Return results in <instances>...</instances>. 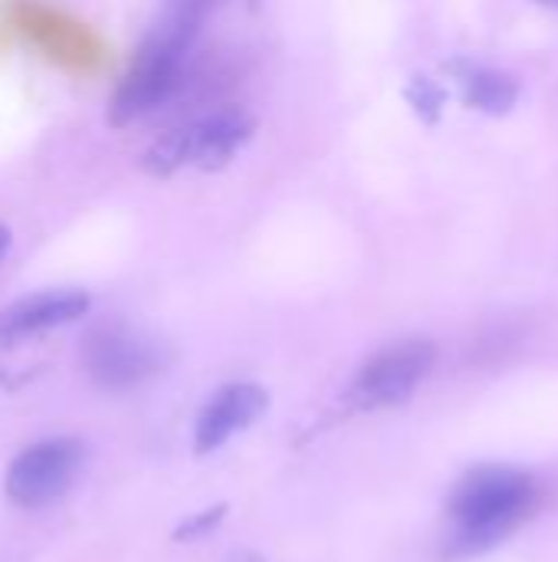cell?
Returning <instances> with one entry per match:
<instances>
[{
	"label": "cell",
	"instance_id": "obj_1",
	"mask_svg": "<svg viewBox=\"0 0 558 562\" xmlns=\"http://www.w3.org/2000/svg\"><path fill=\"white\" fill-rule=\"evenodd\" d=\"M539 487L516 468L470 471L451 494L447 514L454 524V553H477L510 537L536 507Z\"/></svg>",
	"mask_w": 558,
	"mask_h": 562
},
{
	"label": "cell",
	"instance_id": "obj_2",
	"mask_svg": "<svg viewBox=\"0 0 558 562\" xmlns=\"http://www.w3.org/2000/svg\"><path fill=\"white\" fill-rule=\"evenodd\" d=\"M201 23L204 20L197 16L164 10L161 23L151 30L132 69L125 72L122 86L115 89V99L109 105L112 125H128L135 119H145L181 89L184 63H187L194 36L201 33Z\"/></svg>",
	"mask_w": 558,
	"mask_h": 562
},
{
	"label": "cell",
	"instance_id": "obj_3",
	"mask_svg": "<svg viewBox=\"0 0 558 562\" xmlns=\"http://www.w3.org/2000/svg\"><path fill=\"white\" fill-rule=\"evenodd\" d=\"M253 128L257 122L243 109H217L187 119L148 145L141 168L155 178H168L184 168H220L253 138Z\"/></svg>",
	"mask_w": 558,
	"mask_h": 562
},
{
	"label": "cell",
	"instance_id": "obj_4",
	"mask_svg": "<svg viewBox=\"0 0 558 562\" xmlns=\"http://www.w3.org/2000/svg\"><path fill=\"white\" fill-rule=\"evenodd\" d=\"M86 375L109 392H128L161 372V349L128 326H95L82 342Z\"/></svg>",
	"mask_w": 558,
	"mask_h": 562
},
{
	"label": "cell",
	"instance_id": "obj_5",
	"mask_svg": "<svg viewBox=\"0 0 558 562\" xmlns=\"http://www.w3.org/2000/svg\"><path fill=\"white\" fill-rule=\"evenodd\" d=\"M82 468V445L72 438H49L23 454L7 471V497L23 510H39L59 501Z\"/></svg>",
	"mask_w": 558,
	"mask_h": 562
},
{
	"label": "cell",
	"instance_id": "obj_6",
	"mask_svg": "<svg viewBox=\"0 0 558 562\" xmlns=\"http://www.w3.org/2000/svg\"><path fill=\"white\" fill-rule=\"evenodd\" d=\"M437 349L428 339H408L372 356L352 382V402L358 408H391L414 395V389L434 369Z\"/></svg>",
	"mask_w": 558,
	"mask_h": 562
},
{
	"label": "cell",
	"instance_id": "obj_7",
	"mask_svg": "<svg viewBox=\"0 0 558 562\" xmlns=\"http://www.w3.org/2000/svg\"><path fill=\"white\" fill-rule=\"evenodd\" d=\"M13 23L49 59H56L69 69H95L102 59V43L95 40V33L86 23L66 16L53 7H43L36 0H20L13 7Z\"/></svg>",
	"mask_w": 558,
	"mask_h": 562
},
{
	"label": "cell",
	"instance_id": "obj_8",
	"mask_svg": "<svg viewBox=\"0 0 558 562\" xmlns=\"http://www.w3.org/2000/svg\"><path fill=\"white\" fill-rule=\"evenodd\" d=\"M266 408H270V395L260 385H250V382L224 385L197 415L194 451L197 454H210V451L224 448L234 435H240L250 425H257Z\"/></svg>",
	"mask_w": 558,
	"mask_h": 562
},
{
	"label": "cell",
	"instance_id": "obj_9",
	"mask_svg": "<svg viewBox=\"0 0 558 562\" xmlns=\"http://www.w3.org/2000/svg\"><path fill=\"white\" fill-rule=\"evenodd\" d=\"M86 310H89V296L82 290H46V293L23 296L7 310H0V346L76 323Z\"/></svg>",
	"mask_w": 558,
	"mask_h": 562
},
{
	"label": "cell",
	"instance_id": "obj_10",
	"mask_svg": "<svg viewBox=\"0 0 558 562\" xmlns=\"http://www.w3.org/2000/svg\"><path fill=\"white\" fill-rule=\"evenodd\" d=\"M467 82H470V102L477 109H506L516 95V86L497 72H474Z\"/></svg>",
	"mask_w": 558,
	"mask_h": 562
},
{
	"label": "cell",
	"instance_id": "obj_11",
	"mask_svg": "<svg viewBox=\"0 0 558 562\" xmlns=\"http://www.w3.org/2000/svg\"><path fill=\"white\" fill-rule=\"evenodd\" d=\"M224 510L227 507H214V510H204L201 517H194L191 524H184L181 530H178V540H194V537H204L210 527H217L220 520H224Z\"/></svg>",
	"mask_w": 558,
	"mask_h": 562
},
{
	"label": "cell",
	"instance_id": "obj_12",
	"mask_svg": "<svg viewBox=\"0 0 558 562\" xmlns=\"http://www.w3.org/2000/svg\"><path fill=\"white\" fill-rule=\"evenodd\" d=\"M7 250H10V231L0 224V260L7 257Z\"/></svg>",
	"mask_w": 558,
	"mask_h": 562
},
{
	"label": "cell",
	"instance_id": "obj_13",
	"mask_svg": "<svg viewBox=\"0 0 558 562\" xmlns=\"http://www.w3.org/2000/svg\"><path fill=\"white\" fill-rule=\"evenodd\" d=\"M230 562H263V560H260V557H253V553H237Z\"/></svg>",
	"mask_w": 558,
	"mask_h": 562
},
{
	"label": "cell",
	"instance_id": "obj_14",
	"mask_svg": "<svg viewBox=\"0 0 558 562\" xmlns=\"http://www.w3.org/2000/svg\"><path fill=\"white\" fill-rule=\"evenodd\" d=\"M543 3H553V7H558V0H543Z\"/></svg>",
	"mask_w": 558,
	"mask_h": 562
}]
</instances>
